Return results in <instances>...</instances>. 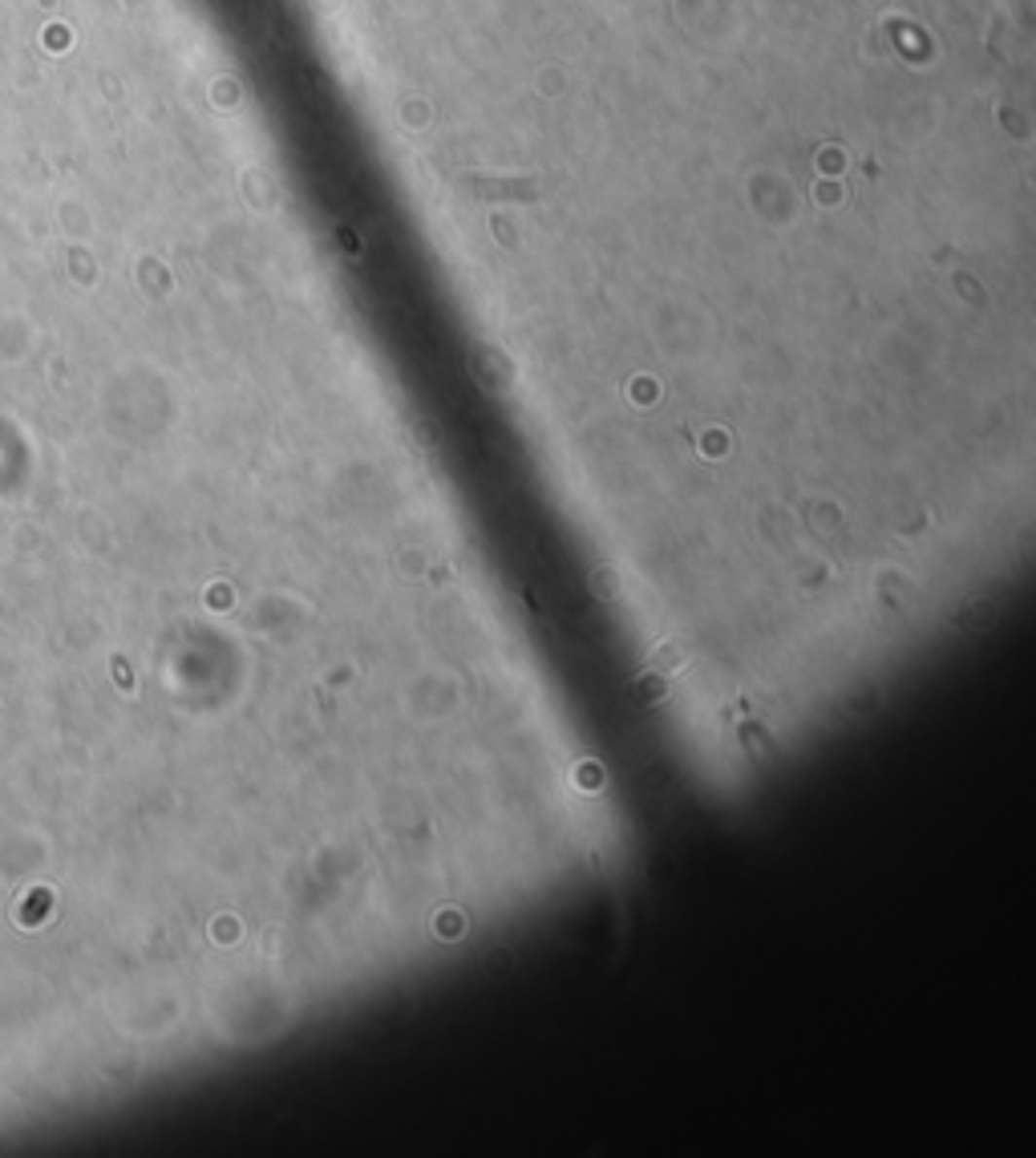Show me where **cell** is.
Here are the masks:
<instances>
[{"instance_id": "obj_2", "label": "cell", "mask_w": 1036, "mask_h": 1158, "mask_svg": "<svg viewBox=\"0 0 1036 1158\" xmlns=\"http://www.w3.org/2000/svg\"><path fill=\"white\" fill-rule=\"evenodd\" d=\"M664 697V681L660 677H644L640 685H636V701L640 705H656Z\"/></svg>"}, {"instance_id": "obj_3", "label": "cell", "mask_w": 1036, "mask_h": 1158, "mask_svg": "<svg viewBox=\"0 0 1036 1158\" xmlns=\"http://www.w3.org/2000/svg\"><path fill=\"white\" fill-rule=\"evenodd\" d=\"M615 583H619V579H615L611 572H595V576H591V587H595V596H600V600H611V596H615Z\"/></svg>"}, {"instance_id": "obj_1", "label": "cell", "mask_w": 1036, "mask_h": 1158, "mask_svg": "<svg viewBox=\"0 0 1036 1158\" xmlns=\"http://www.w3.org/2000/svg\"><path fill=\"white\" fill-rule=\"evenodd\" d=\"M681 664H684V649L677 640H664V645H656L652 656H648V668H656V673H672V668H681Z\"/></svg>"}]
</instances>
